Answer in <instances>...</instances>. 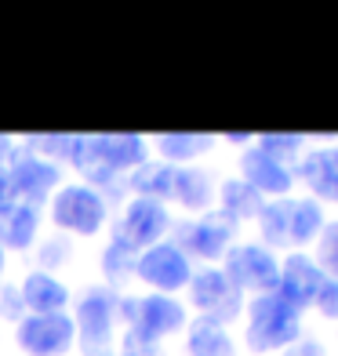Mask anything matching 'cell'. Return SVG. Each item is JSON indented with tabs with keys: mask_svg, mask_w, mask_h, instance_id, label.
I'll list each match as a JSON object with an SVG mask.
<instances>
[{
	"mask_svg": "<svg viewBox=\"0 0 338 356\" xmlns=\"http://www.w3.org/2000/svg\"><path fill=\"white\" fill-rule=\"evenodd\" d=\"M150 160V142L142 135L120 131V135H84V149H80L73 171L84 178L91 189H113L120 175H131Z\"/></svg>",
	"mask_w": 338,
	"mask_h": 356,
	"instance_id": "cell-1",
	"label": "cell"
},
{
	"mask_svg": "<svg viewBox=\"0 0 338 356\" xmlns=\"http://www.w3.org/2000/svg\"><path fill=\"white\" fill-rule=\"evenodd\" d=\"M259 244L262 248H287V251H302L305 244H313L320 236V229L328 225L324 207H320L313 197H280L262 204L259 211Z\"/></svg>",
	"mask_w": 338,
	"mask_h": 356,
	"instance_id": "cell-2",
	"label": "cell"
},
{
	"mask_svg": "<svg viewBox=\"0 0 338 356\" xmlns=\"http://www.w3.org/2000/svg\"><path fill=\"white\" fill-rule=\"evenodd\" d=\"M244 313H248V320H244V346L255 356L291 349L302 338V313L291 309L277 291L255 295Z\"/></svg>",
	"mask_w": 338,
	"mask_h": 356,
	"instance_id": "cell-3",
	"label": "cell"
},
{
	"mask_svg": "<svg viewBox=\"0 0 338 356\" xmlns=\"http://www.w3.org/2000/svg\"><path fill=\"white\" fill-rule=\"evenodd\" d=\"M120 320H124V331L160 346L164 338L186 331L189 313L171 295H120Z\"/></svg>",
	"mask_w": 338,
	"mask_h": 356,
	"instance_id": "cell-4",
	"label": "cell"
},
{
	"mask_svg": "<svg viewBox=\"0 0 338 356\" xmlns=\"http://www.w3.org/2000/svg\"><path fill=\"white\" fill-rule=\"evenodd\" d=\"M47 215H51L55 229L62 233L95 236V233H102V225L109 218V200H106V193L91 189L84 182H66L47 200Z\"/></svg>",
	"mask_w": 338,
	"mask_h": 356,
	"instance_id": "cell-5",
	"label": "cell"
},
{
	"mask_svg": "<svg viewBox=\"0 0 338 356\" xmlns=\"http://www.w3.org/2000/svg\"><path fill=\"white\" fill-rule=\"evenodd\" d=\"M117 320H120V295L113 287H88L77 298L73 327H77V342L84 346L88 356L109 353L113 338H117Z\"/></svg>",
	"mask_w": 338,
	"mask_h": 356,
	"instance_id": "cell-6",
	"label": "cell"
},
{
	"mask_svg": "<svg viewBox=\"0 0 338 356\" xmlns=\"http://www.w3.org/2000/svg\"><path fill=\"white\" fill-rule=\"evenodd\" d=\"M168 229H171L168 204L150 200V197H131L120 211V222L113 225V240L138 254V251L160 244V240L168 236Z\"/></svg>",
	"mask_w": 338,
	"mask_h": 356,
	"instance_id": "cell-7",
	"label": "cell"
},
{
	"mask_svg": "<svg viewBox=\"0 0 338 356\" xmlns=\"http://www.w3.org/2000/svg\"><path fill=\"white\" fill-rule=\"evenodd\" d=\"M189 305L207 320H218V323H230L233 316L244 313V291H240L222 269L215 266H204V269H193V280H189Z\"/></svg>",
	"mask_w": 338,
	"mask_h": 356,
	"instance_id": "cell-8",
	"label": "cell"
},
{
	"mask_svg": "<svg viewBox=\"0 0 338 356\" xmlns=\"http://www.w3.org/2000/svg\"><path fill=\"white\" fill-rule=\"evenodd\" d=\"M15 346L26 356H66L77 346V327L70 313H26L15 323Z\"/></svg>",
	"mask_w": 338,
	"mask_h": 356,
	"instance_id": "cell-9",
	"label": "cell"
},
{
	"mask_svg": "<svg viewBox=\"0 0 338 356\" xmlns=\"http://www.w3.org/2000/svg\"><path fill=\"white\" fill-rule=\"evenodd\" d=\"M135 277L142 284H150L156 295H171V291H182L193 280V262L189 254L175 244V240H160V244L138 251L135 258Z\"/></svg>",
	"mask_w": 338,
	"mask_h": 356,
	"instance_id": "cell-10",
	"label": "cell"
},
{
	"mask_svg": "<svg viewBox=\"0 0 338 356\" xmlns=\"http://www.w3.org/2000/svg\"><path fill=\"white\" fill-rule=\"evenodd\" d=\"M222 273L230 277L240 291L251 295H269L277 291V277H280V258L262 244H233L222 258Z\"/></svg>",
	"mask_w": 338,
	"mask_h": 356,
	"instance_id": "cell-11",
	"label": "cell"
},
{
	"mask_svg": "<svg viewBox=\"0 0 338 356\" xmlns=\"http://www.w3.org/2000/svg\"><path fill=\"white\" fill-rule=\"evenodd\" d=\"M233 233H236V225H230L218 211L175 222V244L189 254V262L193 258H204V262L225 258V251L233 248Z\"/></svg>",
	"mask_w": 338,
	"mask_h": 356,
	"instance_id": "cell-12",
	"label": "cell"
},
{
	"mask_svg": "<svg viewBox=\"0 0 338 356\" xmlns=\"http://www.w3.org/2000/svg\"><path fill=\"white\" fill-rule=\"evenodd\" d=\"M8 171H11L15 193H19V204H29L37 211L62 186V168H55L51 160H44L29 149H15V156L8 160Z\"/></svg>",
	"mask_w": 338,
	"mask_h": 356,
	"instance_id": "cell-13",
	"label": "cell"
},
{
	"mask_svg": "<svg viewBox=\"0 0 338 356\" xmlns=\"http://www.w3.org/2000/svg\"><path fill=\"white\" fill-rule=\"evenodd\" d=\"M328 277L320 273V266L313 262V254L305 251H291L280 262V277H277V295L291 305V309H309L320 284H324Z\"/></svg>",
	"mask_w": 338,
	"mask_h": 356,
	"instance_id": "cell-14",
	"label": "cell"
},
{
	"mask_svg": "<svg viewBox=\"0 0 338 356\" xmlns=\"http://www.w3.org/2000/svg\"><path fill=\"white\" fill-rule=\"evenodd\" d=\"M240 178L259 193V197L266 200V197H273V200H280V197H287V193L295 189V168H287V164H280V160H273V156H266L262 149H255V145H248L244 153H240Z\"/></svg>",
	"mask_w": 338,
	"mask_h": 356,
	"instance_id": "cell-15",
	"label": "cell"
},
{
	"mask_svg": "<svg viewBox=\"0 0 338 356\" xmlns=\"http://www.w3.org/2000/svg\"><path fill=\"white\" fill-rule=\"evenodd\" d=\"M295 178L309 189V197L320 204H338V145H316L305 149L295 164Z\"/></svg>",
	"mask_w": 338,
	"mask_h": 356,
	"instance_id": "cell-16",
	"label": "cell"
},
{
	"mask_svg": "<svg viewBox=\"0 0 338 356\" xmlns=\"http://www.w3.org/2000/svg\"><path fill=\"white\" fill-rule=\"evenodd\" d=\"M215 197H218V186H215V175L204 171L200 164H189V168H175V186H171V200L189 215H207L215 211Z\"/></svg>",
	"mask_w": 338,
	"mask_h": 356,
	"instance_id": "cell-17",
	"label": "cell"
},
{
	"mask_svg": "<svg viewBox=\"0 0 338 356\" xmlns=\"http://www.w3.org/2000/svg\"><path fill=\"white\" fill-rule=\"evenodd\" d=\"M19 295H22V305H26V313H66V305H70V287L62 284L55 273H47V269H33V273H26L22 284H19Z\"/></svg>",
	"mask_w": 338,
	"mask_h": 356,
	"instance_id": "cell-18",
	"label": "cell"
},
{
	"mask_svg": "<svg viewBox=\"0 0 338 356\" xmlns=\"http://www.w3.org/2000/svg\"><path fill=\"white\" fill-rule=\"evenodd\" d=\"M150 145L156 149V160H164L171 168H189L200 156L211 153L215 135H197V131H160L150 138Z\"/></svg>",
	"mask_w": 338,
	"mask_h": 356,
	"instance_id": "cell-19",
	"label": "cell"
},
{
	"mask_svg": "<svg viewBox=\"0 0 338 356\" xmlns=\"http://www.w3.org/2000/svg\"><path fill=\"white\" fill-rule=\"evenodd\" d=\"M215 211L230 222V225H240V222H255L262 211V197L255 193L244 178H225V182L218 186V197H215Z\"/></svg>",
	"mask_w": 338,
	"mask_h": 356,
	"instance_id": "cell-20",
	"label": "cell"
},
{
	"mask_svg": "<svg viewBox=\"0 0 338 356\" xmlns=\"http://www.w3.org/2000/svg\"><path fill=\"white\" fill-rule=\"evenodd\" d=\"M186 353L189 356H240L225 323L207 320V316H197L186 323Z\"/></svg>",
	"mask_w": 338,
	"mask_h": 356,
	"instance_id": "cell-21",
	"label": "cell"
},
{
	"mask_svg": "<svg viewBox=\"0 0 338 356\" xmlns=\"http://www.w3.org/2000/svg\"><path fill=\"white\" fill-rule=\"evenodd\" d=\"M40 233V211L29 204H15L11 211L0 215V244L4 251H29Z\"/></svg>",
	"mask_w": 338,
	"mask_h": 356,
	"instance_id": "cell-22",
	"label": "cell"
},
{
	"mask_svg": "<svg viewBox=\"0 0 338 356\" xmlns=\"http://www.w3.org/2000/svg\"><path fill=\"white\" fill-rule=\"evenodd\" d=\"M22 149L37 153L44 160H51L55 168H73L80 149H84V135H51V131H37V135H26Z\"/></svg>",
	"mask_w": 338,
	"mask_h": 356,
	"instance_id": "cell-23",
	"label": "cell"
},
{
	"mask_svg": "<svg viewBox=\"0 0 338 356\" xmlns=\"http://www.w3.org/2000/svg\"><path fill=\"white\" fill-rule=\"evenodd\" d=\"M171 186H175V168L164 164V160H146V164L135 168L131 178H127V189L135 197H150L160 204L171 200Z\"/></svg>",
	"mask_w": 338,
	"mask_h": 356,
	"instance_id": "cell-24",
	"label": "cell"
},
{
	"mask_svg": "<svg viewBox=\"0 0 338 356\" xmlns=\"http://www.w3.org/2000/svg\"><path fill=\"white\" fill-rule=\"evenodd\" d=\"M255 149H262L266 156L280 160V164L295 168L302 153H305V135H291V131H266V135H255Z\"/></svg>",
	"mask_w": 338,
	"mask_h": 356,
	"instance_id": "cell-25",
	"label": "cell"
},
{
	"mask_svg": "<svg viewBox=\"0 0 338 356\" xmlns=\"http://www.w3.org/2000/svg\"><path fill=\"white\" fill-rule=\"evenodd\" d=\"M135 251L131 248H124V244H117V240H109L106 244V251H102V273H106V280L117 287V284H124L127 277H135Z\"/></svg>",
	"mask_w": 338,
	"mask_h": 356,
	"instance_id": "cell-26",
	"label": "cell"
},
{
	"mask_svg": "<svg viewBox=\"0 0 338 356\" xmlns=\"http://www.w3.org/2000/svg\"><path fill=\"white\" fill-rule=\"evenodd\" d=\"M313 262L320 266V273H324L328 280H338V218H335V222H328L324 229H320Z\"/></svg>",
	"mask_w": 338,
	"mask_h": 356,
	"instance_id": "cell-27",
	"label": "cell"
},
{
	"mask_svg": "<svg viewBox=\"0 0 338 356\" xmlns=\"http://www.w3.org/2000/svg\"><path fill=\"white\" fill-rule=\"evenodd\" d=\"M0 316L11 320V323H19L26 316V305H22V295H19V287H11L0 280Z\"/></svg>",
	"mask_w": 338,
	"mask_h": 356,
	"instance_id": "cell-28",
	"label": "cell"
},
{
	"mask_svg": "<svg viewBox=\"0 0 338 356\" xmlns=\"http://www.w3.org/2000/svg\"><path fill=\"white\" fill-rule=\"evenodd\" d=\"M313 309L324 320H338V280H324L313 298Z\"/></svg>",
	"mask_w": 338,
	"mask_h": 356,
	"instance_id": "cell-29",
	"label": "cell"
},
{
	"mask_svg": "<svg viewBox=\"0 0 338 356\" xmlns=\"http://www.w3.org/2000/svg\"><path fill=\"white\" fill-rule=\"evenodd\" d=\"M117 356H164V349H160L156 342H146V338L124 331V334H120V353H117Z\"/></svg>",
	"mask_w": 338,
	"mask_h": 356,
	"instance_id": "cell-30",
	"label": "cell"
},
{
	"mask_svg": "<svg viewBox=\"0 0 338 356\" xmlns=\"http://www.w3.org/2000/svg\"><path fill=\"white\" fill-rule=\"evenodd\" d=\"M15 204H19V193H15L11 171H8V164H0V215H4V211H11Z\"/></svg>",
	"mask_w": 338,
	"mask_h": 356,
	"instance_id": "cell-31",
	"label": "cell"
},
{
	"mask_svg": "<svg viewBox=\"0 0 338 356\" xmlns=\"http://www.w3.org/2000/svg\"><path fill=\"white\" fill-rule=\"evenodd\" d=\"M15 149H19V145H15V138H11V135H0V164H8V160L15 156Z\"/></svg>",
	"mask_w": 338,
	"mask_h": 356,
	"instance_id": "cell-32",
	"label": "cell"
},
{
	"mask_svg": "<svg viewBox=\"0 0 338 356\" xmlns=\"http://www.w3.org/2000/svg\"><path fill=\"white\" fill-rule=\"evenodd\" d=\"M4 266H8V251H4V244H0V277H4Z\"/></svg>",
	"mask_w": 338,
	"mask_h": 356,
	"instance_id": "cell-33",
	"label": "cell"
},
{
	"mask_svg": "<svg viewBox=\"0 0 338 356\" xmlns=\"http://www.w3.org/2000/svg\"><path fill=\"white\" fill-rule=\"evenodd\" d=\"M95 356H117V353H95Z\"/></svg>",
	"mask_w": 338,
	"mask_h": 356,
	"instance_id": "cell-34",
	"label": "cell"
}]
</instances>
